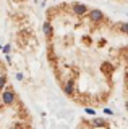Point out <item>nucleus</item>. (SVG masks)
<instances>
[{
  "mask_svg": "<svg viewBox=\"0 0 128 129\" xmlns=\"http://www.w3.org/2000/svg\"><path fill=\"white\" fill-rule=\"evenodd\" d=\"M126 79H128V71H126Z\"/></svg>",
  "mask_w": 128,
  "mask_h": 129,
  "instance_id": "13",
  "label": "nucleus"
},
{
  "mask_svg": "<svg viewBox=\"0 0 128 129\" xmlns=\"http://www.w3.org/2000/svg\"><path fill=\"white\" fill-rule=\"evenodd\" d=\"M16 79H18V81L23 79V74H21V73H18V74H16Z\"/></svg>",
  "mask_w": 128,
  "mask_h": 129,
  "instance_id": "11",
  "label": "nucleus"
},
{
  "mask_svg": "<svg viewBox=\"0 0 128 129\" xmlns=\"http://www.w3.org/2000/svg\"><path fill=\"white\" fill-rule=\"evenodd\" d=\"M126 2H128V0H126Z\"/></svg>",
  "mask_w": 128,
  "mask_h": 129,
  "instance_id": "15",
  "label": "nucleus"
},
{
  "mask_svg": "<svg viewBox=\"0 0 128 129\" xmlns=\"http://www.w3.org/2000/svg\"><path fill=\"white\" fill-rule=\"evenodd\" d=\"M91 126H94V127H107L109 123H107L105 119H102V118H94L91 121Z\"/></svg>",
  "mask_w": 128,
  "mask_h": 129,
  "instance_id": "4",
  "label": "nucleus"
},
{
  "mask_svg": "<svg viewBox=\"0 0 128 129\" xmlns=\"http://www.w3.org/2000/svg\"><path fill=\"white\" fill-rule=\"evenodd\" d=\"M120 31L123 34H128V23H120Z\"/></svg>",
  "mask_w": 128,
  "mask_h": 129,
  "instance_id": "8",
  "label": "nucleus"
},
{
  "mask_svg": "<svg viewBox=\"0 0 128 129\" xmlns=\"http://www.w3.org/2000/svg\"><path fill=\"white\" fill-rule=\"evenodd\" d=\"M73 90H75V84H73V81L70 79L68 82L63 86V92H65L67 95H71V94H73Z\"/></svg>",
  "mask_w": 128,
  "mask_h": 129,
  "instance_id": "5",
  "label": "nucleus"
},
{
  "mask_svg": "<svg viewBox=\"0 0 128 129\" xmlns=\"http://www.w3.org/2000/svg\"><path fill=\"white\" fill-rule=\"evenodd\" d=\"M89 19H91V23H99V21L104 19V13L101 10H91L89 11Z\"/></svg>",
  "mask_w": 128,
  "mask_h": 129,
  "instance_id": "3",
  "label": "nucleus"
},
{
  "mask_svg": "<svg viewBox=\"0 0 128 129\" xmlns=\"http://www.w3.org/2000/svg\"><path fill=\"white\" fill-rule=\"evenodd\" d=\"M44 34H46V36H49V37L52 36V26H50L49 23H46V24H44Z\"/></svg>",
  "mask_w": 128,
  "mask_h": 129,
  "instance_id": "6",
  "label": "nucleus"
},
{
  "mask_svg": "<svg viewBox=\"0 0 128 129\" xmlns=\"http://www.w3.org/2000/svg\"><path fill=\"white\" fill-rule=\"evenodd\" d=\"M2 50H3V53H7V55H8V53H10V50H11V47H10V45H5V47L2 48Z\"/></svg>",
  "mask_w": 128,
  "mask_h": 129,
  "instance_id": "9",
  "label": "nucleus"
},
{
  "mask_svg": "<svg viewBox=\"0 0 128 129\" xmlns=\"http://www.w3.org/2000/svg\"><path fill=\"white\" fill-rule=\"evenodd\" d=\"M5 84H7V76L5 74H0V90L5 87Z\"/></svg>",
  "mask_w": 128,
  "mask_h": 129,
  "instance_id": "7",
  "label": "nucleus"
},
{
  "mask_svg": "<svg viewBox=\"0 0 128 129\" xmlns=\"http://www.w3.org/2000/svg\"><path fill=\"white\" fill-rule=\"evenodd\" d=\"M126 110H128V102H126Z\"/></svg>",
  "mask_w": 128,
  "mask_h": 129,
  "instance_id": "12",
  "label": "nucleus"
},
{
  "mask_svg": "<svg viewBox=\"0 0 128 129\" xmlns=\"http://www.w3.org/2000/svg\"><path fill=\"white\" fill-rule=\"evenodd\" d=\"M86 113H88V115H96V111L91 110V108H86Z\"/></svg>",
  "mask_w": 128,
  "mask_h": 129,
  "instance_id": "10",
  "label": "nucleus"
},
{
  "mask_svg": "<svg viewBox=\"0 0 128 129\" xmlns=\"http://www.w3.org/2000/svg\"><path fill=\"white\" fill-rule=\"evenodd\" d=\"M15 99H16V95H15V92L11 89H5L2 92V103L3 105H13Z\"/></svg>",
  "mask_w": 128,
  "mask_h": 129,
  "instance_id": "1",
  "label": "nucleus"
},
{
  "mask_svg": "<svg viewBox=\"0 0 128 129\" xmlns=\"http://www.w3.org/2000/svg\"><path fill=\"white\" fill-rule=\"evenodd\" d=\"M71 10H73V13L76 15V16H84L88 11V7L86 5H83V3H75L73 7H71Z\"/></svg>",
  "mask_w": 128,
  "mask_h": 129,
  "instance_id": "2",
  "label": "nucleus"
},
{
  "mask_svg": "<svg viewBox=\"0 0 128 129\" xmlns=\"http://www.w3.org/2000/svg\"><path fill=\"white\" fill-rule=\"evenodd\" d=\"M0 47H2V45H0Z\"/></svg>",
  "mask_w": 128,
  "mask_h": 129,
  "instance_id": "14",
  "label": "nucleus"
}]
</instances>
